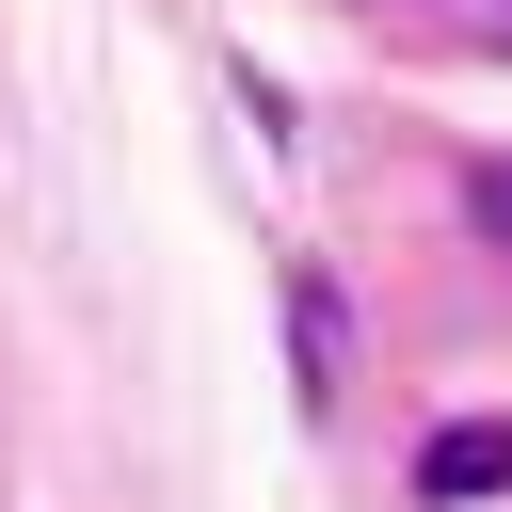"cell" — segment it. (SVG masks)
<instances>
[{
  "label": "cell",
  "mask_w": 512,
  "mask_h": 512,
  "mask_svg": "<svg viewBox=\"0 0 512 512\" xmlns=\"http://www.w3.org/2000/svg\"><path fill=\"white\" fill-rule=\"evenodd\" d=\"M416 496H432V512H464V496H512V416H464V432H432V448H416Z\"/></svg>",
  "instance_id": "6da1fadb"
},
{
  "label": "cell",
  "mask_w": 512,
  "mask_h": 512,
  "mask_svg": "<svg viewBox=\"0 0 512 512\" xmlns=\"http://www.w3.org/2000/svg\"><path fill=\"white\" fill-rule=\"evenodd\" d=\"M496 208H512V176H496Z\"/></svg>",
  "instance_id": "7a4b0ae2"
}]
</instances>
